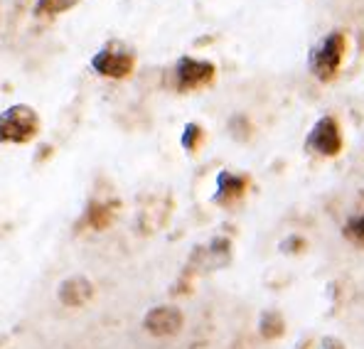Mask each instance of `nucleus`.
Listing matches in <instances>:
<instances>
[{
	"label": "nucleus",
	"instance_id": "6e6552de",
	"mask_svg": "<svg viewBox=\"0 0 364 349\" xmlns=\"http://www.w3.org/2000/svg\"><path fill=\"white\" fill-rule=\"evenodd\" d=\"M246 190H249V177L229 173V170H222L217 177V195H214V202L217 204H234L246 195Z\"/></svg>",
	"mask_w": 364,
	"mask_h": 349
},
{
	"label": "nucleus",
	"instance_id": "0eeeda50",
	"mask_svg": "<svg viewBox=\"0 0 364 349\" xmlns=\"http://www.w3.org/2000/svg\"><path fill=\"white\" fill-rule=\"evenodd\" d=\"M94 293H96L94 283H91L87 276H79L77 273V276H69L60 283V288H57V300H60L64 308H84L87 303H91Z\"/></svg>",
	"mask_w": 364,
	"mask_h": 349
},
{
	"label": "nucleus",
	"instance_id": "39448f33",
	"mask_svg": "<svg viewBox=\"0 0 364 349\" xmlns=\"http://www.w3.org/2000/svg\"><path fill=\"white\" fill-rule=\"evenodd\" d=\"M305 148L315 155H323V158H335L342 150V133H340V123L335 116H323L310 131Z\"/></svg>",
	"mask_w": 364,
	"mask_h": 349
},
{
	"label": "nucleus",
	"instance_id": "20e7f679",
	"mask_svg": "<svg viewBox=\"0 0 364 349\" xmlns=\"http://www.w3.org/2000/svg\"><path fill=\"white\" fill-rule=\"evenodd\" d=\"M217 77V67L207 59L182 57L175 64V87L178 91H197L210 87Z\"/></svg>",
	"mask_w": 364,
	"mask_h": 349
},
{
	"label": "nucleus",
	"instance_id": "4468645a",
	"mask_svg": "<svg viewBox=\"0 0 364 349\" xmlns=\"http://www.w3.org/2000/svg\"><path fill=\"white\" fill-rule=\"evenodd\" d=\"M323 349H347L345 342H340L337 337H328V340L323 342Z\"/></svg>",
	"mask_w": 364,
	"mask_h": 349
},
{
	"label": "nucleus",
	"instance_id": "7ed1b4c3",
	"mask_svg": "<svg viewBox=\"0 0 364 349\" xmlns=\"http://www.w3.org/2000/svg\"><path fill=\"white\" fill-rule=\"evenodd\" d=\"M347 40L340 30L330 32L328 37L315 45L313 55H310V69L320 82H333L342 67V59H345Z\"/></svg>",
	"mask_w": 364,
	"mask_h": 349
},
{
	"label": "nucleus",
	"instance_id": "ddd939ff",
	"mask_svg": "<svg viewBox=\"0 0 364 349\" xmlns=\"http://www.w3.org/2000/svg\"><path fill=\"white\" fill-rule=\"evenodd\" d=\"M342 234H345L355 246H362V249H364V212L357 214V217H352L350 222L345 224Z\"/></svg>",
	"mask_w": 364,
	"mask_h": 349
},
{
	"label": "nucleus",
	"instance_id": "f257e3e1",
	"mask_svg": "<svg viewBox=\"0 0 364 349\" xmlns=\"http://www.w3.org/2000/svg\"><path fill=\"white\" fill-rule=\"evenodd\" d=\"M42 118L30 104H13L0 111V143L3 146H25L40 136Z\"/></svg>",
	"mask_w": 364,
	"mask_h": 349
},
{
	"label": "nucleus",
	"instance_id": "f03ea898",
	"mask_svg": "<svg viewBox=\"0 0 364 349\" xmlns=\"http://www.w3.org/2000/svg\"><path fill=\"white\" fill-rule=\"evenodd\" d=\"M91 69L106 79H126L136 69V52L123 40H109L91 57Z\"/></svg>",
	"mask_w": 364,
	"mask_h": 349
},
{
	"label": "nucleus",
	"instance_id": "f8f14e48",
	"mask_svg": "<svg viewBox=\"0 0 364 349\" xmlns=\"http://www.w3.org/2000/svg\"><path fill=\"white\" fill-rule=\"evenodd\" d=\"M202 141H205V131H202L200 123H187L185 131H182V148L195 153L202 146Z\"/></svg>",
	"mask_w": 364,
	"mask_h": 349
},
{
	"label": "nucleus",
	"instance_id": "1a4fd4ad",
	"mask_svg": "<svg viewBox=\"0 0 364 349\" xmlns=\"http://www.w3.org/2000/svg\"><path fill=\"white\" fill-rule=\"evenodd\" d=\"M259 332L264 340H281L286 335V320L278 310H266L261 315V322H259Z\"/></svg>",
	"mask_w": 364,
	"mask_h": 349
},
{
	"label": "nucleus",
	"instance_id": "9b49d317",
	"mask_svg": "<svg viewBox=\"0 0 364 349\" xmlns=\"http://www.w3.org/2000/svg\"><path fill=\"white\" fill-rule=\"evenodd\" d=\"M79 0H37L35 5V13L37 15H45V18H52V15H60L64 10L74 8Z\"/></svg>",
	"mask_w": 364,
	"mask_h": 349
},
{
	"label": "nucleus",
	"instance_id": "423d86ee",
	"mask_svg": "<svg viewBox=\"0 0 364 349\" xmlns=\"http://www.w3.org/2000/svg\"><path fill=\"white\" fill-rule=\"evenodd\" d=\"M185 327V315L175 305H155L143 318V330L153 337H175Z\"/></svg>",
	"mask_w": 364,
	"mask_h": 349
},
{
	"label": "nucleus",
	"instance_id": "9d476101",
	"mask_svg": "<svg viewBox=\"0 0 364 349\" xmlns=\"http://www.w3.org/2000/svg\"><path fill=\"white\" fill-rule=\"evenodd\" d=\"M114 214H116V204L91 202L89 204V212H87V222L91 224V229L101 232V229H106L111 222H114Z\"/></svg>",
	"mask_w": 364,
	"mask_h": 349
}]
</instances>
